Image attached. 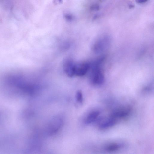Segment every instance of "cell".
Masks as SVG:
<instances>
[{
	"instance_id": "cell-2",
	"label": "cell",
	"mask_w": 154,
	"mask_h": 154,
	"mask_svg": "<svg viewBox=\"0 0 154 154\" xmlns=\"http://www.w3.org/2000/svg\"><path fill=\"white\" fill-rule=\"evenodd\" d=\"M90 63L87 62L75 64L74 75L78 76L84 75L89 71Z\"/></svg>"
},
{
	"instance_id": "cell-7",
	"label": "cell",
	"mask_w": 154,
	"mask_h": 154,
	"mask_svg": "<svg viewBox=\"0 0 154 154\" xmlns=\"http://www.w3.org/2000/svg\"><path fill=\"white\" fill-rule=\"evenodd\" d=\"M100 114V112L95 111L91 112L86 117L85 122L87 124H90L94 122Z\"/></svg>"
},
{
	"instance_id": "cell-8",
	"label": "cell",
	"mask_w": 154,
	"mask_h": 154,
	"mask_svg": "<svg viewBox=\"0 0 154 154\" xmlns=\"http://www.w3.org/2000/svg\"><path fill=\"white\" fill-rule=\"evenodd\" d=\"M116 122V119L112 118L111 119L100 124V128L103 129H107L114 125Z\"/></svg>"
},
{
	"instance_id": "cell-5",
	"label": "cell",
	"mask_w": 154,
	"mask_h": 154,
	"mask_svg": "<svg viewBox=\"0 0 154 154\" xmlns=\"http://www.w3.org/2000/svg\"><path fill=\"white\" fill-rule=\"evenodd\" d=\"M130 110V109L127 108L119 109L113 112L112 118L116 119L118 118L125 117L129 115Z\"/></svg>"
},
{
	"instance_id": "cell-4",
	"label": "cell",
	"mask_w": 154,
	"mask_h": 154,
	"mask_svg": "<svg viewBox=\"0 0 154 154\" xmlns=\"http://www.w3.org/2000/svg\"><path fill=\"white\" fill-rule=\"evenodd\" d=\"M108 38H101L97 41L94 45V50L96 52H99L104 50L108 45Z\"/></svg>"
},
{
	"instance_id": "cell-6",
	"label": "cell",
	"mask_w": 154,
	"mask_h": 154,
	"mask_svg": "<svg viewBox=\"0 0 154 154\" xmlns=\"http://www.w3.org/2000/svg\"><path fill=\"white\" fill-rule=\"evenodd\" d=\"M52 122L49 130V133L51 134L56 133L61 127L63 123L62 119L58 118L54 119Z\"/></svg>"
},
{
	"instance_id": "cell-10",
	"label": "cell",
	"mask_w": 154,
	"mask_h": 154,
	"mask_svg": "<svg viewBox=\"0 0 154 154\" xmlns=\"http://www.w3.org/2000/svg\"><path fill=\"white\" fill-rule=\"evenodd\" d=\"M76 98L77 100L80 103H82L83 101V95L81 91H78L76 93Z\"/></svg>"
},
{
	"instance_id": "cell-9",
	"label": "cell",
	"mask_w": 154,
	"mask_h": 154,
	"mask_svg": "<svg viewBox=\"0 0 154 154\" xmlns=\"http://www.w3.org/2000/svg\"><path fill=\"white\" fill-rule=\"evenodd\" d=\"M120 146L117 143H113L109 145L106 148L108 152H113L116 151L120 149Z\"/></svg>"
},
{
	"instance_id": "cell-11",
	"label": "cell",
	"mask_w": 154,
	"mask_h": 154,
	"mask_svg": "<svg viewBox=\"0 0 154 154\" xmlns=\"http://www.w3.org/2000/svg\"><path fill=\"white\" fill-rule=\"evenodd\" d=\"M147 0H136V1L138 3H142L146 2Z\"/></svg>"
},
{
	"instance_id": "cell-1",
	"label": "cell",
	"mask_w": 154,
	"mask_h": 154,
	"mask_svg": "<svg viewBox=\"0 0 154 154\" xmlns=\"http://www.w3.org/2000/svg\"><path fill=\"white\" fill-rule=\"evenodd\" d=\"M102 61L103 59L101 58L92 63H90V79L91 83L94 85H101L105 81L104 76L100 67Z\"/></svg>"
},
{
	"instance_id": "cell-3",
	"label": "cell",
	"mask_w": 154,
	"mask_h": 154,
	"mask_svg": "<svg viewBox=\"0 0 154 154\" xmlns=\"http://www.w3.org/2000/svg\"><path fill=\"white\" fill-rule=\"evenodd\" d=\"M75 64L72 59L69 58L64 59L63 61V71L69 77H71L74 75Z\"/></svg>"
}]
</instances>
